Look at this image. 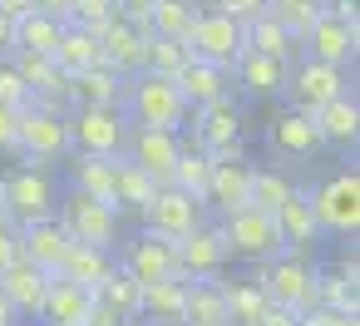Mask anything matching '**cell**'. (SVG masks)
<instances>
[{"label":"cell","mask_w":360,"mask_h":326,"mask_svg":"<svg viewBox=\"0 0 360 326\" xmlns=\"http://www.w3.org/2000/svg\"><path fill=\"white\" fill-rule=\"evenodd\" d=\"M124 119L129 124H139V129H168V134H183L188 129V99L178 94V84L173 80H163V75H134L129 84H124Z\"/></svg>","instance_id":"6da1fadb"},{"label":"cell","mask_w":360,"mask_h":326,"mask_svg":"<svg viewBox=\"0 0 360 326\" xmlns=\"http://www.w3.org/2000/svg\"><path fill=\"white\" fill-rule=\"evenodd\" d=\"M252 282L271 306H291L296 316L316 311V267L301 247H281L271 262H252Z\"/></svg>","instance_id":"7a4b0ae2"},{"label":"cell","mask_w":360,"mask_h":326,"mask_svg":"<svg viewBox=\"0 0 360 326\" xmlns=\"http://www.w3.org/2000/svg\"><path fill=\"white\" fill-rule=\"evenodd\" d=\"M0 203H6V222L11 227L55 218V203H60L55 168H11L6 178H0Z\"/></svg>","instance_id":"3957f363"},{"label":"cell","mask_w":360,"mask_h":326,"mask_svg":"<svg viewBox=\"0 0 360 326\" xmlns=\"http://www.w3.org/2000/svg\"><path fill=\"white\" fill-rule=\"evenodd\" d=\"M55 222H60V232L70 237V242H79V247H99V252H114L124 237H119V213L109 208V203H94V198H84V193H65L60 203H55Z\"/></svg>","instance_id":"277c9868"},{"label":"cell","mask_w":360,"mask_h":326,"mask_svg":"<svg viewBox=\"0 0 360 326\" xmlns=\"http://www.w3.org/2000/svg\"><path fill=\"white\" fill-rule=\"evenodd\" d=\"M316 208V227L330 237H350L360 232V173L355 168H335L330 178H321V188L311 193Z\"/></svg>","instance_id":"5b68a950"},{"label":"cell","mask_w":360,"mask_h":326,"mask_svg":"<svg viewBox=\"0 0 360 326\" xmlns=\"http://www.w3.org/2000/svg\"><path fill=\"white\" fill-rule=\"evenodd\" d=\"M70 114H45V109H20V129H15V153H25V168H55L60 158H70Z\"/></svg>","instance_id":"8992f818"},{"label":"cell","mask_w":360,"mask_h":326,"mask_svg":"<svg viewBox=\"0 0 360 326\" xmlns=\"http://www.w3.org/2000/svg\"><path fill=\"white\" fill-rule=\"evenodd\" d=\"M217 232H222L227 257H242V262H271V257L286 247L281 232H276V218L262 213V208H237V213H227V218L217 222Z\"/></svg>","instance_id":"52a82bcc"},{"label":"cell","mask_w":360,"mask_h":326,"mask_svg":"<svg viewBox=\"0 0 360 326\" xmlns=\"http://www.w3.org/2000/svg\"><path fill=\"white\" fill-rule=\"evenodd\" d=\"M193 124V149L212 153V163H232V158H247V144H242V109L237 99H222V104H202L188 114Z\"/></svg>","instance_id":"ba28073f"},{"label":"cell","mask_w":360,"mask_h":326,"mask_svg":"<svg viewBox=\"0 0 360 326\" xmlns=\"http://www.w3.org/2000/svg\"><path fill=\"white\" fill-rule=\"evenodd\" d=\"M340 94H350V70H335V65H321V60L301 55L286 75V99H291L296 114H316Z\"/></svg>","instance_id":"9c48e42d"},{"label":"cell","mask_w":360,"mask_h":326,"mask_svg":"<svg viewBox=\"0 0 360 326\" xmlns=\"http://www.w3.org/2000/svg\"><path fill=\"white\" fill-rule=\"evenodd\" d=\"M70 149L75 153H99V158H119L129 144V119L124 109H70Z\"/></svg>","instance_id":"30bf717a"},{"label":"cell","mask_w":360,"mask_h":326,"mask_svg":"<svg viewBox=\"0 0 360 326\" xmlns=\"http://www.w3.org/2000/svg\"><path fill=\"white\" fill-rule=\"evenodd\" d=\"M119 272H129L139 287H148V282H168V277H178V242L173 237H158V232H139V237H129L124 247H119Z\"/></svg>","instance_id":"8fae6325"},{"label":"cell","mask_w":360,"mask_h":326,"mask_svg":"<svg viewBox=\"0 0 360 326\" xmlns=\"http://www.w3.org/2000/svg\"><path fill=\"white\" fill-rule=\"evenodd\" d=\"M198 60H207V65H217V70H232L237 65V55L247 50L242 45V25L237 20H227V15H217V11H198V20H193V30H188V40H183Z\"/></svg>","instance_id":"7c38bea8"},{"label":"cell","mask_w":360,"mask_h":326,"mask_svg":"<svg viewBox=\"0 0 360 326\" xmlns=\"http://www.w3.org/2000/svg\"><path fill=\"white\" fill-rule=\"evenodd\" d=\"M139 218H143V227H148V232L183 242L193 227H202V222H207V203H198V198H193V193H183V188H158V193H153V203H148Z\"/></svg>","instance_id":"4fadbf2b"},{"label":"cell","mask_w":360,"mask_h":326,"mask_svg":"<svg viewBox=\"0 0 360 326\" xmlns=\"http://www.w3.org/2000/svg\"><path fill=\"white\" fill-rule=\"evenodd\" d=\"M301 55L306 60H321V65H335V70H350L355 55H360V25H345L340 15H321L306 35H301Z\"/></svg>","instance_id":"5bb4252c"},{"label":"cell","mask_w":360,"mask_h":326,"mask_svg":"<svg viewBox=\"0 0 360 326\" xmlns=\"http://www.w3.org/2000/svg\"><path fill=\"white\" fill-rule=\"evenodd\" d=\"M178 153H183V134H168V129H139V124H129L124 158H129V163H139L158 188H168Z\"/></svg>","instance_id":"9a60e30c"},{"label":"cell","mask_w":360,"mask_h":326,"mask_svg":"<svg viewBox=\"0 0 360 326\" xmlns=\"http://www.w3.org/2000/svg\"><path fill=\"white\" fill-rule=\"evenodd\" d=\"M94 35H99V65H109V70L124 75V80L143 75V40H148L143 25H134L129 15H114V20L99 25Z\"/></svg>","instance_id":"2e32d148"},{"label":"cell","mask_w":360,"mask_h":326,"mask_svg":"<svg viewBox=\"0 0 360 326\" xmlns=\"http://www.w3.org/2000/svg\"><path fill=\"white\" fill-rule=\"evenodd\" d=\"M178 94L188 99V109H202V104H222V99H237V84H232V70H217L207 60H188L178 75H173Z\"/></svg>","instance_id":"e0dca14e"},{"label":"cell","mask_w":360,"mask_h":326,"mask_svg":"<svg viewBox=\"0 0 360 326\" xmlns=\"http://www.w3.org/2000/svg\"><path fill=\"white\" fill-rule=\"evenodd\" d=\"M227 262H232V257H227L222 232H217L212 222L193 227V232L178 242V277H183V282H193V277H222Z\"/></svg>","instance_id":"ac0fdd59"},{"label":"cell","mask_w":360,"mask_h":326,"mask_svg":"<svg viewBox=\"0 0 360 326\" xmlns=\"http://www.w3.org/2000/svg\"><path fill=\"white\" fill-rule=\"evenodd\" d=\"M286 75L291 65L271 60V55H257V50H242L237 65H232V84L252 99H281L286 94Z\"/></svg>","instance_id":"d6986e66"},{"label":"cell","mask_w":360,"mask_h":326,"mask_svg":"<svg viewBox=\"0 0 360 326\" xmlns=\"http://www.w3.org/2000/svg\"><path fill=\"white\" fill-rule=\"evenodd\" d=\"M124 75H114L109 65H89L79 75H70V109H119L124 104Z\"/></svg>","instance_id":"ffe728a7"},{"label":"cell","mask_w":360,"mask_h":326,"mask_svg":"<svg viewBox=\"0 0 360 326\" xmlns=\"http://www.w3.org/2000/svg\"><path fill=\"white\" fill-rule=\"evenodd\" d=\"M217 218L237 213L252 203V163L247 158H232V163H212V178H207V198H202Z\"/></svg>","instance_id":"44dd1931"},{"label":"cell","mask_w":360,"mask_h":326,"mask_svg":"<svg viewBox=\"0 0 360 326\" xmlns=\"http://www.w3.org/2000/svg\"><path fill=\"white\" fill-rule=\"evenodd\" d=\"M0 291H6V301H11L20 316H40L45 291H50V272H40L35 262L15 257L6 272H0Z\"/></svg>","instance_id":"7402d4cb"},{"label":"cell","mask_w":360,"mask_h":326,"mask_svg":"<svg viewBox=\"0 0 360 326\" xmlns=\"http://www.w3.org/2000/svg\"><path fill=\"white\" fill-rule=\"evenodd\" d=\"M266 144H271L281 158H316V153L326 149L321 134H316V119H311V114H296V109H286V114L271 119Z\"/></svg>","instance_id":"603a6c76"},{"label":"cell","mask_w":360,"mask_h":326,"mask_svg":"<svg viewBox=\"0 0 360 326\" xmlns=\"http://www.w3.org/2000/svg\"><path fill=\"white\" fill-rule=\"evenodd\" d=\"M242 45L257 50V55H271V60H281V65H296V60H301V40H296L271 11H262V15H252V20L242 25Z\"/></svg>","instance_id":"cb8c5ba5"},{"label":"cell","mask_w":360,"mask_h":326,"mask_svg":"<svg viewBox=\"0 0 360 326\" xmlns=\"http://www.w3.org/2000/svg\"><path fill=\"white\" fill-rule=\"evenodd\" d=\"M15 237H20V257L25 262H35L40 272H60V262H65V252H70V237L60 232V222L55 218H45V222H25V227H15Z\"/></svg>","instance_id":"d4e9b609"},{"label":"cell","mask_w":360,"mask_h":326,"mask_svg":"<svg viewBox=\"0 0 360 326\" xmlns=\"http://www.w3.org/2000/svg\"><path fill=\"white\" fill-rule=\"evenodd\" d=\"M89 311H94V291H89V287L65 282V277H50V291H45L40 321H50V326H84Z\"/></svg>","instance_id":"484cf974"},{"label":"cell","mask_w":360,"mask_h":326,"mask_svg":"<svg viewBox=\"0 0 360 326\" xmlns=\"http://www.w3.org/2000/svg\"><path fill=\"white\" fill-rule=\"evenodd\" d=\"M183 326H232L227 321V296L222 277H193L183 291Z\"/></svg>","instance_id":"4316f807"},{"label":"cell","mask_w":360,"mask_h":326,"mask_svg":"<svg viewBox=\"0 0 360 326\" xmlns=\"http://www.w3.org/2000/svg\"><path fill=\"white\" fill-rule=\"evenodd\" d=\"M311 119H316L321 144H330V149H355V144H360V104H355V94L330 99V104L316 109Z\"/></svg>","instance_id":"83f0119b"},{"label":"cell","mask_w":360,"mask_h":326,"mask_svg":"<svg viewBox=\"0 0 360 326\" xmlns=\"http://www.w3.org/2000/svg\"><path fill=\"white\" fill-rule=\"evenodd\" d=\"M276 232H281V242L286 247H301V252H311V242L321 237V227H316V208H311V193L306 188H296L276 213Z\"/></svg>","instance_id":"f1b7e54d"},{"label":"cell","mask_w":360,"mask_h":326,"mask_svg":"<svg viewBox=\"0 0 360 326\" xmlns=\"http://www.w3.org/2000/svg\"><path fill=\"white\" fill-rule=\"evenodd\" d=\"M70 178H75V193L94 198V203H109L114 208V183H119V168L114 158H99V153H70Z\"/></svg>","instance_id":"f546056e"},{"label":"cell","mask_w":360,"mask_h":326,"mask_svg":"<svg viewBox=\"0 0 360 326\" xmlns=\"http://www.w3.org/2000/svg\"><path fill=\"white\" fill-rule=\"evenodd\" d=\"M114 168H119V183H114V213H119V218H139V213L153 203L158 183H153L139 163H129L124 153L114 158Z\"/></svg>","instance_id":"4dcf8cb0"},{"label":"cell","mask_w":360,"mask_h":326,"mask_svg":"<svg viewBox=\"0 0 360 326\" xmlns=\"http://www.w3.org/2000/svg\"><path fill=\"white\" fill-rule=\"evenodd\" d=\"M11 65H15V75L25 80V89H30V94H60V99H70V75H65L50 55L15 50V55H11Z\"/></svg>","instance_id":"1f68e13d"},{"label":"cell","mask_w":360,"mask_h":326,"mask_svg":"<svg viewBox=\"0 0 360 326\" xmlns=\"http://www.w3.org/2000/svg\"><path fill=\"white\" fill-rule=\"evenodd\" d=\"M183 291H188L183 277L148 282L143 287V301H139V316H148L153 326H183Z\"/></svg>","instance_id":"d6a6232c"},{"label":"cell","mask_w":360,"mask_h":326,"mask_svg":"<svg viewBox=\"0 0 360 326\" xmlns=\"http://www.w3.org/2000/svg\"><path fill=\"white\" fill-rule=\"evenodd\" d=\"M65 75H79V70H89V65H99V35L94 30H84V25H70L65 20V30H60V45H55V55H50Z\"/></svg>","instance_id":"836d02e7"},{"label":"cell","mask_w":360,"mask_h":326,"mask_svg":"<svg viewBox=\"0 0 360 326\" xmlns=\"http://www.w3.org/2000/svg\"><path fill=\"white\" fill-rule=\"evenodd\" d=\"M109 272H114V252H99V247H79V242H70V252H65V262H60V272H55V277L79 282V287H89V291H94Z\"/></svg>","instance_id":"e575fe53"},{"label":"cell","mask_w":360,"mask_h":326,"mask_svg":"<svg viewBox=\"0 0 360 326\" xmlns=\"http://www.w3.org/2000/svg\"><path fill=\"white\" fill-rule=\"evenodd\" d=\"M198 0H153L148 6V35H168V40H188L193 20H198Z\"/></svg>","instance_id":"d590c367"},{"label":"cell","mask_w":360,"mask_h":326,"mask_svg":"<svg viewBox=\"0 0 360 326\" xmlns=\"http://www.w3.org/2000/svg\"><path fill=\"white\" fill-rule=\"evenodd\" d=\"M94 301L99 306H109V311H119L124 321H143L139 316V301H143V287L129 277V272H119V262H114V272L94 287Z\"/></svg>","instance_id":"8d00e7d4"},{"label":"cell","mask_w":360,"mask_h":326,"mask_svg":"<svg viewBox=\"0 0 360 326\" xmlns=\"http://www.w3.org/2000/svg\"><path fill=\"white\" fill-rule=\"evenodd\" d=\"M60 30H65V20H55V15H45V11H25V15L15 20V50H30V55H55Z\"/></svg>","instance_id":"74e56055"},{"label":"cell","mask_w":360,"mask_h":326,"mask_svg":"<svg viewBox=\"0 0 360 326\" xmlns=\"http://www.w3.org/2000/svg\"><path fill=\"white\" fill-rule=\"evenodd\" d=\"M207 178H212V153H202V149L183 144V153H178V163H173L168 188H183V193H193V198L202 203V198H207Z\"/></svg>","instance_id":"f35d334b"},{"label":"cell","mask_w":360,"mask_h":326,"mask_svg":"<svg viewBox=\"0 0 360 326\" xmlns=\"http://www.w3.org/2000/svg\"><path fill=\"white\" fill-rule=\"evenodd\" d=\"M222 296H227V321L232 326H257L262 311H266V296H262V287L252 277H242V282L222 277Z\"/></svg>","instance_id":"ab89813d"},{"label":"cell","mask_w":360,"mask_h":326,"mask_svg":"<svg viewBox=\"0 0 360 326\" xmlns=\"http://www.w3.org/2000/svg\"><path fill=\"white\" fill-rule=\"evenodd\" d=\"M188 60H193V50H188L183 40H168V35H148V40H143V70H148V75L173 80Z\"/></svg>","instance_id":"60d3db41"},{"label":"cell","mask_w":360,"mask_h":326,"mask_svg":"<svg viewBox=\"0 0 360 326\" xmlns=\"http://www.w3.org/2000/svg\"><path fill=\"white\" fill-rule=\"evenodd\" d=\"M316 306L360 316V287L350 277H340V272H316Z\"/></svg>","instance_id":"b9f144b4"},{"label":"cell","mask_w":360,"mask_h":326,"mask_svg":"<svg viewBox=\"0 0 360 326\" xmlns=\"http://www.w3.org/2000/svg\"><path fill=\"white\" fill-rule=\"evenodd\" d=\"M291 193H296V183H291L281 168H252V203H247V208L276 213V208H281Z\"/></svg>","instance_id":"7bdbcfd3"},{"label":"cell","mask_w":360,"mask_h":326,"mask_svg":"<svg viewBox=\"0 0 360 326\" xmlns=\"http://www.w3.org/2000/svg\"><path fill=\"white\" fill-rule=\"evenodd\" d=\"M266 11H271V15H276V20L301 40V35L326 15V0H266Z\"/></svg>","instance_id":"ee69618b"},{"label":"cell","mask_w":360,"mask_h":326,"mask_svg":"<svg viewBox=\"0 0 360 326\" xmlns=\"http://www.w3.org/2000/svg\"><path fill=\"white\" fill-rule=\"evenodd\" d=\"M119 15L114 0H70V25H84V30H99Z\"/></svg>","instance_id":"f6af8a7d"},{"label":"cell","mask_w":360,"mask_h":326,"mask_svg":"<svg viewBox=\"0 0 360 326\" xmlns=\"http://www.w3.org/2000/svg\"><path fill=\"white\" fill-rule=\"evenodd\" d=\"M0 104H6V109H25L30 104V89H25V80L15 75L11 60H0Z\"/></svg>","instance_id":"bcb514c9"},{"label":"cell","mask_w":360,"mask_h":326,"mask_svg":"<svg viewBox=\"0 0 360 326\" xmlns=\"http://www.w3.org/2000/svg\"><path fill=\"white\" fill-rule=\"evenodd\" d=\"M207 11H217V15H227V20H237V25H247L252 15H262V11H266V0H207Z\"/></svg>","instance_id":"7dc6e473"},{"label":"cell","mask_w":360,"mask_h":326,"mask_svg":"<svg viewBox=\"0 0 360 326\" xmlns=\"http://www.w3.org/2000/svg\"><path fill=\"white\" fill-rule=\"evenodd\" d=\"M301 326H360V316H345V311H326V306H316V311L301 316Z\"/></svg>","instance_id":"c3c4849f"},{"label":"cell","mask_w":360,"mask_h":326,"mask_svg":"<svg viewBox=\"0 0 360 326\" xmlns=\"http://www.w3.org/2000/svg\"><path fill=\"white\" fill-rule=\"evenodd\" d=\"M15 129H20V109L0 104V153H15Z\"/></svg>","instance_id":"681fc988"},{"label":"cell","mask_w":360,"mask_h":326,"mask_svg":"<svg viewBox=\"0 0 360 326\" xmlns=\"http://www.w3.org/2000/svg\"><path fill=\"white\" fill-rule=\"evenodd\" d=\"M15 257H20V237H15V227H11V222H0V272H6Z\"/></svg>","instance_id":"f907efd6"},{"label":"cell","mask_w":360,"mask_h":326,"mask_svg":"<svg viewBox=\"0 0 360 326\" xmlns=\"http://www.w3.org/2000/svg\"><path fill=\"white\" fill-rule=\"evenodd\" d=\"M257 326H301V316H296L291 306H271V301H266V311H262Z\"/></svg>","instance_id":"816d5d0a"},{"label":"cell","mask_w":360,"mask_h":326,"mask_svg":"<svg viewBox=\"0 0 360 326\" xmlns=\"http://www.w3.org/2000/svg\"><path fill=\"white\" fill-rule=\"evenodd\" d=\"M114 6H119V15H129L134 25H143L148 20V6H153V0H114ZM148 30V25H143Z\"/></svg>","instance_id":"f5cc1de1"},{"label":"cell","mask_w":360,"mask_h":326,"mask_svg":"<svg viewBox=\"0 0 360 326\" xmlns=\"http://www.w3.org/2000/svg\"><path fill=\"white\" fill-rule=\"evenodd\" d=\"M84 326H134V321H124L119 311H109V306H99V301H94V311H89V321H84Z\"/></svg>","instance_id":"db71d44e"},{"label":"cell","mask_w":360,"mask_h":326,"mask_svg":"<svg viewBox=\"0 0 360 326\" xmlns=\"http://www.w3.org/2000/svg\"><path fill=\"white\" fill-rule=\"evenodd\" d=\"M11 55H15V20L0 15V60H11Z\"/></svg>","instance_id":"11a10c76"},{"label":"cell","mask_w":360,"mask_h":326,"mask_svg":"<svg viewBox=\"0 0 360 326\" xmlns=\"http://www.w3.org/2000/svg\"><path fill=\"white\" fill-rule=\"evenodd\" d=\"M35 11H45V15H55V20H70V0H30Z\"/></svg>","instance_id":"9f6ffc18"},{"label":"cell","mask_w":360,"mask_h":326,"mask_svg":"<svg viewBox=\"0 0 360 326\" xmlns=\"http://www.w3.org/2000/svg\"><path fill=\"white\" fill-rule=\"evenodd\" d=\"M335 272H340V277H350V282H360V267H355V247H345V252L335 257Z\"/></svg>","instance_id":"6f0895ef"},{"label":"cell","mask_w":360,"mask_h":326,"mask_svg":"<svg viewBox=\"0 0 360 326\" xmlns=\"http://www.w3.org/2000/svg\"><path fill=\"white\" fill-rule=\"evenodd\" d=\"M25 11H35L30 0H0V15H11V20H20Z\"/></svg>","instance_id":"680465c9"},{"label":"cell","mask_w":360,"mask_h":326,"mask_svg":"<svg viewBox=\"0 0 360 326\" xmlns=\"http://www.w3.org/2000/svg\"><path fill=\"white\" fill-rule=\"evenodd\" d=\"M0 326H20V311L6 301V291H0Z\"/></svg>","instance_id":"91938a15"},{"label":"cell","mask_w":360,"mask_h":326,"mask_svg":"<svg viewBox=\"0 0 360 326\" xmlns=\"http://www.w3.org/2000/svg\"><path fill=\"white\" fill-rule=\"evenodd\" d=\"M0 222H6V203H0Z\"/></svg>","instance_id":"94428289"}]
</instances>
